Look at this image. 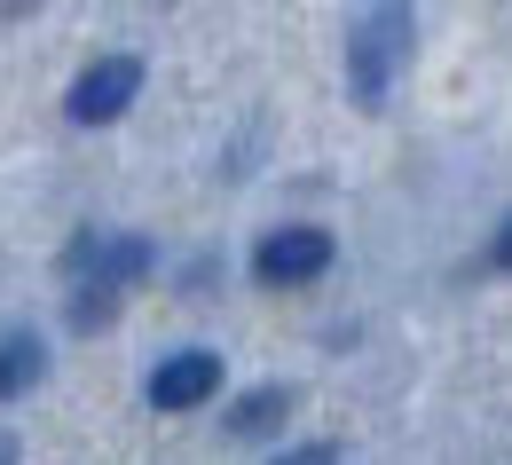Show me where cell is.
<instances>
[{
  "label": "cell",
  "instance_id": "6da1fadb",
  "mask_svg": "<svg viewBox=\"0 0 512 465\" xmlns=\"http://www.w3.org/2000/svg\"><path fill=\"white\" fill-rule=\"evenodd\" d=\"M402 64H410V0H379V8L347 32V87H355V103L379 111Z\"/></svg>",
  "mask_w": 512,
  "mask_h": 465
},
{
  "label": "cell",
  "instance_id": "8fae6325",
  "mask_svg": "<svg viewBox=\"0 0 512 465\" xmlns=\"http://www.w3.org/2000/svg\"><path fill=\"white\" fill-rule=\"evenodd\" d=\"M16 8H32V0H0V16H16Z\"/></svg>",
  "mask_w": 512,
  "mask_h": 465
},
{
  "label": "cell",
  "instance_id": "3957f363",
  "mask_svg": "<svg viewBox=\"0 0 512 465\" xmlns=\"http://www.w3.org/2000/svg\"><path fill=\"white\" fill-rule=\"evenodd\" d=\"M323 268H331V229H268L253 253V276L260 284H316Z\"/></svg>",
  "mask_w": 512,
  "mask_h": 465
},
{
  "label": "cell",
  "instance_id": "8992f818",
  "mask_svg": "<svg viewBox=\"0 0 512 465\" xmlns=\"http://www.w3.org/2000/svg\"><path fill=\"white\" fill-rule=\"evenodd\" d=\"M40 371H48V347H40V339H32V332H0V402L32 395Z\"/></svg>",
  "mask_w": 512,
  "mask_h": 465
},
{
  "label": "cell",
  "instance_id": "7a4b0ae2",
  "mask_svg": "<svg viewBox=\"0 0 512 465\" xmlns=\"http://www.w3.org/2000/svg\"><path fill=\"white\" fill-rule=\"evenodd\" d=\"M134 95H142V64H134V56H103V64H87L79 79H71L64 111L79 119V127H111Z\"/></svg>",
  "mask_w": 512,
  "mask_h": 465
},
{
  "label": "cell",
  "instance_id": "5b68a950",
  "mask_svg": "<svg viewBox=\"0 0 512 465\" xmlns=\"http://www.w3.org/2000/svg\"><path fill=\"white\" fill-rule=\"evenodd\" d=\"M71 268H79L95 292H119V284H134V276L150 268V245H142V237H87Z\"/></svg>",
  "mask_w": 512,
  "mask_h": 465
},
{
  "label": "cell",
  "instance_id": "277c9868",
  "mask_svg": "<svg viewBox=\"0 0 512 465\" xmlns=\"http://www.w3.org/2000/svg\"><path fill=\"white\" fill-rule=\"evenodd\" d=\"M221 395V355H205V347H190V355H166L158 371H150V402L158 410H197V402Z\"/></svg>",
  "mask_w": 512,
  "mask_h": 465
},
{
  "label": "cell",
  "instance_id": "9c48e42d",
  "mask_svg": "<svg viewBox=\"0 0 512 465\" xmlns=\"http://www.w3.org/2000/svg\"><path fill=\"white\" fill-rule=\"evenodd\" d=\"M489 261H497V268H512V213H505V229L489 237Z\"/></svg>",
  "mask_w": 512,
  "mask_h": 465
},
{
  "label": "cell",
  "instance_id": "ba28073f",
  "mask_svg": "<svg viewBox=\"0 0 512 465\" xmlns=\"http://www.w3.org/2000/svg\"><path fill=\"white\" fill-rule=\"evenodd\" d=\"M276 465H339V442H308V450H284Z\"/></svg>",
  "mask_w": 512,
  "mask_h": 465
},
{
  "label": "cell",
  "instance_id": "52a82bcc",
  "mask_svg": "<svg viewBox=\"0 0 512 465\" xmlns=\"http://www.w3.org/2000/svg\"><path fill=\"white\" fill-rule=\"evenodd\" d=\"M284 418H292V387H253V395L229 410V434H237V442H260V434H276Z\"/></svg>",
  "mask_w": 512,
  "mask_h": 465
},
{
  "label": "cell",
  "instance_id": "30bf717a",
  "mask_svg": "<svg viewBox=\"0 0 512 465\" xmlns=\"http://www.w3.org/2000/svg\"><path fill=\"white\" fill-rule=\"evenodd\" d=\"M0 465H16V434H0Z\"/></svg>",
  "mask_w": 512,
  "mask_h": 465
}]
</instances>
